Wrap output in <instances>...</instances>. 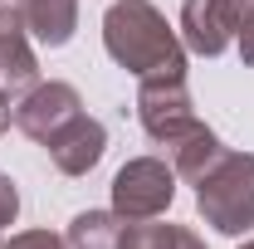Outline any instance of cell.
Returning a JSON list of instances; mask_svg holds the SVG:
<instances>
[{
	"label": "cell",
	"mask_w": 254,
	"mask_h": 249,
	"mask_svg": "<svg viewBox=\"0 0 254 249\" xmlns=\"http://www.w3.org/2000/svg\"><path fill=\"white\" fill-rule=\"evenodd\" d=\"M103 49L142 78H186V44L152 0H113L103 15Z\"/></svg>",
	"instance_id": "cell-1"
},
{
	"label": "cell",
	"mask_w": 254,
	"mask_h": 249,
	"mask_svg": "<svg viewBox=\"0 0 254 249\" xmlns=\"http://www.w3.org/2000/svg\"><path fill=\"white\" fill-rule=\"evenodd\" d=\"M195 210L220 235L254 230V152H225L195 181Z\"/></svg>",
	"instance_id": "cell-2"
},
{
	"label": "cell",
	"mask_w": 254,
	"mask_h": 249,
	"mask_svg": "<svg viewBox=\"0 0 254 249\" xmlns=\"http://www.w3.org/2000/svg\"><path fill=\"white\" fill-rule=\"evenodd\" d=\"M176 200V171L161 156H132L113 176V210L123 220H157Z\"/></svg>",
	"instance_id": "cell-3"
},
{
	"label": "cell",
	"mask_w": 254,
	"mask_h": 249,
	"mask_svg": "<svg viewBox=\"0 0 254 249\" xmlns=\"http://www.w3.org/2000/svg\"><path fill=\"white\" fill-rule=\"evenodd\" d=\"M137 118L147 127L152 142H171L181 137L186 127H195V108H190V93H186V78H142L137 88Z\"/></svg>",
	"instance_id": "cell-4"
},
{
	"label": "cell",
	"mask_w": 254,
	"mask_h": 249,
	"mask_svg": "<svg viewBox=\"0 0 254 249\" xmlns=\"http://www.w3.org/2000/svg\"><path fill=\"white\" fill-rule=\"evenodd\" d=\"M15 113V127L34 137V142H49L64 123H73L78 113H83V98L73 83H59V78H49V83H34L20 93V103L10 108Z\"/></svg>",
	"instance_id": "cell-5"
},
{
	"label": "cell",
	"mask_w": 254,
	"mask_h": 249,
	"mask_svg": "<svg viewBox=\"0 0 254 249\" xmlns=\"http://www.w3.org/2000/svg\"><path fill=\"white\" fill-rule=\"evenodd\" d=\"M44 152H49V161L59 166L64 176H88L98 161H103V152H108V127L98 123V118H88V113H78L73 123H64L44 142Z\"/></svg>",
	"instance_id": "cell-6"
},
{
	"label": "cell",
	"mask_w": 254,
	"mask_h": 249,
	"mask_svg": "<svg viewBox=\"0 0 254 249\" xmlns=\"http://www.w3.org/2000/svg\"><path fill=\"white\" fill-rule=\"evenodd\" d=\"M235 30H240V15L225 0H186L181 5V44L190 54H205V59L225 54L235 44Z\"/></svg>",
	"instance_id": "cell-7"
},
{
	"label": "cell",
	"mask_w": 254,
	"mask_h": 249,
	"mask_svg": "<svg viewBox=\"0 0 254 249\" xmlns=\"http://www.w3.org/2000/svg\"><path fill=\"white\" fill-rule=\"evenodd\" d=\"M39 83V59L30 49V30L20 20V5L0 0V93H25Z\"/></svg>",
	"instance_id": "cell-8"
},
{
	"label": "cell",
	"mask_w": 254,
	"mask_h": 249,
	"mask_svg": "<svg viewBox=\"0 0 254 249\" xmlns=\"http://www.w3.org/2000/svg\"><path fill=\"white\" fill-rule=\"evenodd\" d=\"M20 20L34 44L64 49L78 30V0H20Z\"/></svg>",
	"instance_id": "cell-9"
},
{
	"label": "cell",
	"mask_w": 254,
	"mask_h": 249,
	"mask_svg": "<svg viewBox=\"0 0 254 249\" xmlns=\"http://www.w3.org/2000/svg\"><path fill=\"white\" fill-rule=\"evenodd\" d=\"M166 156H171V171H176L181 181L195 186V181H200V176H205V171L225 156V142H220L205 123H195V127H186L181 137H171V142H166Z\"/></svg>",
	"instance_id": "cell-10"
},
{
	"label": "cell",
	"mask_w": 254,
	"mask_h": 249,
	"mask_svg": "<svg viewBox=\"0 0 254 249\" xmlns=\"http://www.w3.org/2000/svg\"><path fill=\"white\" fill-rule=\"evenodd\" d=\"M127 220L118 210H83L68 225V249H123Z\"/></svg>",
	"instance_id": "cell-11"
},
{
	"label": "cell",
	"mask_w": 254,
	"mask_h": 249,
	"mask_svg": "<svg viewBox=\"0 0 254 249\" xmlns=\"http://www.w3.org/2000/svg\"><path fill=\"white\" fill-rule=\"evenodd\" d=\"M0 249H68V240H59L54 230H25V235H15L10 245Z\"/></svg>",
	"instance_id": "cell-12"
},
{
	"label": "cell",
	"mask_w": 254,
	"mask_h": 249,
	"mask_svg": "<svg viewBox=\"0 0 254 249\" xmlns=\"http://www.w3.org/2000/svg\"><path fill=\"white\" fill-rule=\"evenodd\" d=\"M15 215H20V190H15V181L0 171V230L5 225H15Z\"/></svg>",
	"instance_id": "cell-13"
},
{
	"label": "cell",
	"mask_w": 254,
	"mask_h": 249,
	"mask_svg": "<svg viewBox=\"0 0 254 249\" xmlns=\"http://www.w3.org/2000/svg\"><path fill=\"white\" fill-rule=\"evenodd\" d=\"M235 49H240V59L254 68V10L240 20V30H235Z\"/></svg>",
	"instance_id": "cell-14"
},
{
	"label": "cell",
	"mask_w": 254,
	"mask_h": 249,
	"mask_svg": "<svg viewBox=\"0 0 254 249\" xmlns=\"http://www.w3.org/2000/svg\"><path fill=\"white\" fill-rule=\"evenodd\" d=\"M171 249H205V240H200L195 230H186V225H176V240H171Z\"/></svg>",
	"instance_id": "cell-15"
},
{
	"label": "cell",
	"mask_w": 254,
	"mask_h": 249,
	"mask_svg": "<svg viewBox=\"0 0 254 249\" xmlns=\"http://www.w3.org/2000/svg\"><path fill=\"white\" fill-rule=\"evenodd\" d=\"M225 5H230V10L240 15V20H245V15H250V10H254V0H225Z\"/></svg>",
	"instance_id": "cell-16"
},
{
	"label": "cell",
	"mask_w": 254,
	"mask_h": 249,
	"mask_svg": "<svg viewBox=\"0 0 254 249\" xmlns=\"http://www.w3.org/2000/svg\"><path fill=\"white\" fill-rule=\"evenodd\" d=\"M10 118H15V113H10V98L0 93V132H5V127H10Z\"/></svg>",
	"instance_id": "cell-17"
},
{
	"label": "cell",
	"mask_w": 254,
	"mask_h": 249,
	"mask_svg": "<svg viewBox=\"0 0 254 249\" xmlns=\"http://www.w3.org/2000/svg\"><path fill=\"white\" fill-rule=\"evenodd\" d=\"M240 249H254V240H245V245H240Z\"/></svg>",
	"instance_id": "cell-18"
}]
</instances>
